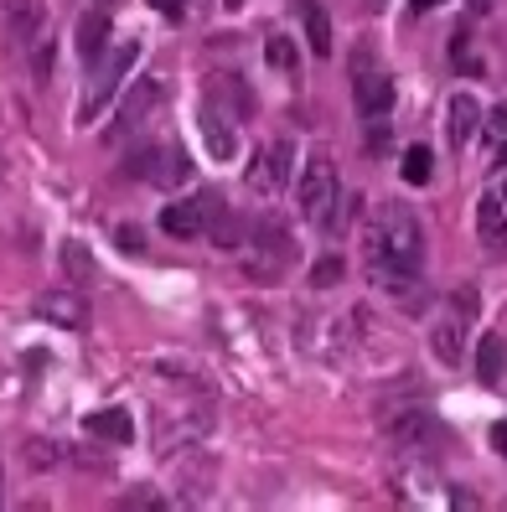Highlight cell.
<instances>
[{"label": "cell", "instance_id": "cell-21", "mask_svg": "<svg viewBox=\"0 0 507 512\" xmlns=\"http://www.w3.org/2000/svg\"><path fill=\"white\" fill-rule=\"evenodd\" d=\"M430 161H435V156H430L425 145H409V150H404V166H399V171H404V182H409V187H425V182H430V171H435Z\"/></svg>", "mask_w": 507, "mask_h": 512}, {"label": "cell", "instance_id": "cell-20", "mask_svg": "<svg viewBox=\"0 0 507 512\" xmlns=\"http://www.w3.org/2000/svg\"><path fill=\"white\" fill-rule=\"evenodd\" d=\"M502 368H507V347H502V337H482V347H476V378L492 388V383H502Z\"/></svg>", "mask_w": 507, "mask_h": 512}, {"label": "cell", "instance_id": "cell-27", "mask_svg": "<svg viewBox=\"0 0 507 512\" xmlns=\"http://www.w3.org/2000/svg\"><path fill=\"white\" fill-rule=\"evenodd\" d=\"M151 6H156L161 16H171V21H176V16H187V0H151Z\"/></svg>", "mask_w": 507, "mask_h": 512}, {"label": "cell", "instance_id": "cell-2", "mask_svg": "<svg viewBox=\"0 0 507 512\" xmlns=\"http://www.w3.org/2000/svg\"><path fill=\"white\" fill-rule=\"evenodd\" d=\"M295 202H301V218L316 223L321 233L337 228V202H342V182H337V166L326 150H311L306 166H301V187H295Z\"/></svg>", "mask_w": 507, "mask_h": 512}, {"label": "cell", "instance_id": "cell-8", "mask_svg": "<svg viewBox=\"0 0 507 512\" xmlns=\"http://www.w3.org/2000/svg\"><path fill=\"white\" fill-rule=\"evenodd\" d=\"M32 311L52 326H63V331H83L88 326V306L78 300V290H47L32 300Z\"/></svg>", "mask_w": 507, "mask_h": 512}, {"label": "cell", "instance_id": "cell-13", "mask_svg": "<svg viewBox=\"0 0 507 512\" xmlns=\"http://www.w3.org/2000/svg\"><path fill=\"white\" fill-rule=\"evenodd\" d=\"M383 435L399 445H420L425 435H435V419H430V409H399L383 419Z\"/></svg>", "mask_w": 507, "mask_h": 512}, {"label": "cell", "instance_id": "cell-33", "mask_svg": "<svg viewBox=\"0 0 507 512\" xmlns=\"http://www.w3.org/2000/svg\"><path fill=\"white\" fill-rule=\"evenodd\" d=\"M99 6H114V0H99Z\"/></svg>", "mask_w": 507, "mask_h": 512}, {"label": "cell", "instance_id": "cell-14", "mask_svg": "<svg viewBox=\"0 0 507 512\" xmlns=\"http://www.w3.org/2000/svg\"><path fill=\"white\" fill-rule=\"evenodd\" d=\"M202 140H207V150H213V161H233L238 156V135H233V125L213 104L202 109Z\"/></svg>", "mask_w": 507, "mask_h": 512}, {"label": "cell", "instance_id": "cell-10", "mask_svg": "<svg viewBox=\"0 0 507 512\" xmlns=\"http://www.w3.org/2000/svg\"><path fill=\"white\" fill-rule=\"evenodd\" d=\"M161 233H166V238H182V244L202 238V197H192V202H166V207H161Z\"/></svg>", "mask_w": 507, "mask_h": 512}, {"label": "cell", "instance_id": "cell-5", "mask_svg": "<svg viewBox=\"0 0 507 512\" xmlns=\"http://www.w3.org/2000/svg\"><path fill=\"white\" fill-rule=\"evenodd\" d=\"M290 171H295V145L290 140H270L264 150H254L244 182H249L254 197H280L285 182H290Z\"/></svg>", "mask_w": 507, "mask_h": 512}, {"label": "cell", "instance_id": "cell-15", "mask_svg": "<svg viewBox=\"0 0 507 512\" xmlns=\"http://www.w3.org/2000/svg\"><path fill=\"white\" fill-rule=\"evenodd\" d=\"M88 435L114 440V445H130L135 419H130V409H94V414H88Z\"/></svg>", "mask_w": 507, "mask_h": 512}, {"label": "cell", "instance_id": "cell-25", "mask_svg": "<svg viewBox=\"0 0 507 512\" xmlns=\"http://www.w3.org/2000/svg\"><path fill=\"white\" fill-rule=\"evenodd\" d=\"M337 275H342V259H321V264H316V275H311V280H316V285H332Z\"/></svg>", "mask_w": 507, "mask_h": 512}, {"label": "cell", "instance_id": "cell-31", "mask_svg": "<svg viewBox=\"0 0 507 512\" xmlns=\"http://www.w3.org/2000/svg\"><path fill=\"white\" fill-rule=\"evenodd\" d=\"M363 6H368V11H383V6H389V0H363Z\"/></svg>", "mask_w": 507, "mask_h": 512}, {"label": "cell", "instance_id": "cell-9", "mask_svg": "<svg viewBox=\"0 0 507 512\" xmlns=\"http://www.w3.org/2000/svg\"><path fill=\"white\" fill-rule=\"evenodd\" d=\"M476 125H482V104L461 88V94H451V104H445V135H451V145L461 150V145H471Z\"/></svg>", "mask_w": 507, "mask_h": 512}, {"label": "cell", "instance_id": "cell-18", "mask_svg": "<svg viewBox=\"0 0 507 512\" xmlns=\"http://www.w3.org/2000/svg\"><path fill=\"white\" fill-rule=\"evenodd\" d=\"M6 11H11V37L21 42V47H32L47 26H42V16H37V0H6Z\"/></svg>", "mask_w": 507, "mask_h": 512}, {"label": "cell", "instance_id": "cell-24", "mask_svg": "<svg viewBox=\"0 0 507 512\" xmlns=\"http://www.w3.org/2000/svg\"><path fill=\"white\" fill-rule=\"evenodd\" d=\"M114 238H119V249H125V254H145V238H140V228L119 223V228H114Z\"/></svg>", "mask_w": 507, "mask_h": 512}, {"label": "cell", "instance_id": "cell-11", "mask_svg": "<svg viewBox=\"0 0 507 512\" xmlns=\"http://www.w3.org/2000/svg\"><path fill=\"white\" fill-rule=\"evenodd\" d=\"M202 233L213 238L218 249H238V218L228 213L223 197H202Z\"/></svg>", "mask_w": 507, "mask_h": 512}, {"label": "cell", "instance_id": "cell-22", "mask_svg": "<svg viewBox=\"0 0 507 512\" xmlns=\"http://www.w3.org/2000/svg\"><path fill=\"white\" fill-rule=\"evenodd\" d=\"M264 57H270V68L295 73V47H290V37H270V42H264Z\"/></svg>", "mask_w": 507, "mask_h": 512}, {"label": "cell", "instance_id": "cell-7", "mask_svg": "<svg viewBox=\"0 0 507 512\" xmlns=\"http://www.w3.org/2000/svg\"><path fill=\"white\" fill-rule=\"evenodd\" d=\"M161 99H166V83H161V78H135V83H130V94L119 99V125H114V140H119V135H130V130H140L145 119H151V114L161 109Z\"/></svg>", "mask_w": 507, "mask_h": 512}, {"label": "cell", "instance_id": "cell-30", "mask_svg": "<svg viewBox=\"0 0 507 512\" xmlns=\"http://www.w3.org/2000/svg\"><path fill=\"white\" fill-rule=\"evenodd\" d=\"M497 166H507V135L497 140Z\"/></svg>", "mask_w": 507, "mask_h": 512}, {"label": "cell", "instance_id": "cell-3", "mask_svg": "<svg viewBox=\"0 0 507 512\" xmlns=\"http://www.w3.org/2000/svg\"><path fill=\"white\" fill-rule=\"evenodd\" d=\"M352 99L368 125L389 119V109H394V78L368 63V47H357V57H352Z\"/></svg>", "mask_w": 507, "mask_h": 512}, {"label": "cell", "instance_id": "cell-1", "mask_svg": "<svg viewBox=\"0 0 507 512\" xmlns=\"http://www.w3.org/2000/svg\"><path fill=\"white\" fill-rule=\"evenodd\" d=\"M363 259H368V275L378 290L389 295H404L414 285L425 264V233H420V218L399 202H383L378 213L368 218V233H363Z\"/></svg>", "mask_w": 507, "mask_h": 512}, {"label": "cell", "instance_id": "cell-19", "mask_svg": "<svg viewBox=\"0 0 507 512\" xmlns=\"http://www.w3.org/2000/svg\"><path fill=\"white\" fill-rule=\"evenodd\" d=\"M301 21H306V42L316 57H332V16H326L316 0H301Z\"/></svg>", "mask_w": 507, "mask_h": 512}, {"label": "cell", "instance_id": "cell-32", "mask_svg": "<svg viewBox=\"0 0 507 512\" xmlns=\"http://www.w3.org/2000/svg\"><path fill=\"white\" fill-rule=\"evenodd\" d=\"M502 202H507V182H502Z\"/></svg>", "mask_w": 507, "mask_h": 512}, {"label": "cell", "instance_id": "cell-16", "mask_svg": "<svg viewBox=\"0 0 507 512\" xmlns=\"http://www.w3.org/2000/svg\"><path fill=\"white\" fill-rule=\"evenodd\" d=\"M104 47H109V11H88L78 21V52H83V63L104 57Z\"/></svg>", "mask_w": 507, "mask_h": 512}, {"label": "cell", "instance_id": "cell-23", "mask_svg": "<svg viewBox=\"0 0 507 512\" xmlns=\"http://www.w3.org/2000/svg\"><path fill=\"white\" fill-rule=\"evenodd\" d=\"M63 264H68V275H73L78 285H83L88 275H94V259L83 254V244H63Z\"/></svg>", "mask_w": 507, "mask_h": 512}, {"label": "cell", "instance_id": "cell-29", "mask_svg": "<svg viewBox=\"0 0 507 512\" xmlns=\"http://www.w3.org/2000/svg\"><path fill=\"white\" fill-rule=\"evenodd\" d=\"M409 6H414V11H435V6H440V0H409Z\"/></svg>", "mask_w": 507, "mask_h": 512}, {"label": "cell", "instance_id": "cell-28", "mask_svg": "<svg viewBox=\"0 0 507 512\" xmlns=\"http://www.w3.org/2000/svg\"><path fill=\"white\" fill-rule=\"evenodd\" d=\"M492 445H497V456H507V425H497V430H492Z\"/></svg>", "mask_w": 507, "mask_h": 512}, {"label": "cell", "instance_id": "cell-26", "mask_svg": "<svg viewBox=\"0 0 507 512\" xmlns=\"http://www.w3.org/2000/svg\"><path fill=\"white\" fill-rule=\"evenodd\" d=\"M487 130H492V135H497V140H502V135H507V104H497V109H492V114H487Z\"/></svg>", "mask_w": 507, "mask_h": 512}, {"label": "cell", "instance_id": "cell-17", "mask_svg": "<svg viewBox=\"0 0 507 512\" xmlns=\"http://www.w3.org/2000/svg\"><path fill=\"white\" fill-rule=\"evenodd\" d=\"M430 347L440 352V363H461V347H466V321L440 316V321L430 326Z\"/></svg>", "mask_w": 507, "mask_h": 512}, {"label": "cell", "instance_id": "cell-4", "mask_svg": "<svg viewBox=\"0 0 507 512\" xmlns=\"http://www.w3.org/2000/svg\"><path fill=\"white\" fill-rule=\"evenodd\" d=\"M140 63V42H125V47H114L104 63H99V73H94V83H88V94H83V104H78V119L88 125V119H99V109L109 104V94L119 83H125V73Z\"/></svg>", "mask_w": 507, "mask_h": 512}, {"label": "cell", "instance_id": "cell-12", "mask_svg": "<svg viewBox=\"0 0 507 512\" xmlns=\"http://www.w3.org/2000/svg\"><path fill=\"white\" fill-rule=\"evenodd\" d=\"M476 233H482L487 254L507 249V207H502V197H482V202H476Z\"/></svg>", "mask_w": 507, "mask_h": 512}, {"label": "cell", "instance_id": "cell-6", "mask_svg": "<svg viewBox=\"0 0 507 512\" xmlns=\"http://www.w3.org/2000/svg\"><path fill=\"white\" fill-rule=\"evenodd\" d=\"M130 171L140 176V182H156V187H176V182H187V176H192L187 156H182V150H176L171 140L135 150V156H130Z\"/></svg>", "mask_w": 507, "mask_h": 512}]
</instances>
